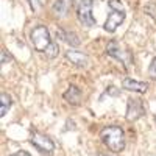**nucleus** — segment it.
Listing matches in <instances>:
<instances>
[{
	"mask_svg": "<svg viewBox=\"0 0 156 156\" xmlns=\"http://www.w3.org/2000/svg\"><path fill=\"white\" fill-rule=\"evenodd\" d=\"M106 53H108L109 56H112L114 59L120 61V62L123 64V67L126 69L128 62H129V53H125L123 48L120 47V44L117 42V41H111V42L106 45Z\"/></svg>",
	"mask_w": 156,
	"mask_h": 156,
	"instance_id": "nucleus-6",
	"label": "nucleus"
},
{
	"mask_svg": "<svg viewBox=\"0 0 156 156\" xmlns=\"http://www.w3.org/2000/svg\"><path fill=\"white\" fill-rule=\"evenodd\" d=\"M98 156H109V154H103V153H100V154H98Z\"/></svg>",
	"mask_w": 156,
	"mask_h": 156,
	"instance_id": "nucleus-19",
	"label": "nucleus"
},
{
	"mask_svg": "<svg viewBox=\"0 0 156 156\" xmlns=\"http://www.w3.org/2000/svg\"><path fill=\"white\" fill-rule=\"evenodd\" d=\"M122 87L125 90H131V92H139V94H144L147 92L148 84L144 81H136L134 78H125L122 81Z\"/></svg>",
	"mask_w": 156,
	"mask_h": 156,
	"instance_id": "nucleus-9",
	"label": "nucleus"
},
{
	"mask_svg": "<svg viewBox=\"0 0 156 156\" xmlns=\"http://www.w3.org/2000/svg\"><path fill=\"white\" fill-rule=\"evenodd\" d=\"M56 36H58V39H61V41H64L66 44H69V45H72V47H78V45L81 44V41H80V37L76 36V33L69 31V30L58 28V30H56Z\"/></svg>",
	"mask_w": 156,
	"mask_h": 156,
	"instance_id": "nucleus-10",
	"label": "nucleus"
},
{
	"mask_svg": "<svg viewBox=\"0 0 156 156\" xmlns=\"http://www.w3.org/2000/svg\"><path fill=\"white\" fill-rule=\"evenodd\" d=\"M72 6V0H55V3H53V14L56 17H64V16H67V12Z\"/></svg>",
	"mask_w": 156,
	"mask_h": 156,
	"instance_id": "nucleus-11",
	"label": "nucleus"
},
{
	"mask_svg": "<svg viewBox=\"0 0 156 156\" xmlns=\"http://www.w3.org/2000/svg\"><path fill=\"white\" fill-rule=\"evenodd\" d=\"M31 44L33 47L37 50V51H42V53H45V50L53 44V41H51L50 37V31L47 27H44V25H37V27H34L31 30Z\"/></svg>",
	"mask_w": 156,
	"mask_h": 156,
	"instance_id": "nucleus-3",
	"label": "nucleus"
},
{
	"mask_svg": "<svg viewBox=\"0 0 156 156\" xmlns=\"http://www.w3.org/2000/svg\"><path fill=\"white\" fill-rule=\"evenodd\" d=\"M144 115V105L139 98H128V108H126V120L134 122L139 117Z\"/></svg>",
	"mask_w": 156,
	"mask_h": 156,
	"instance_id": "nucleus-7",
	"label": "nucleus"
},
{
	"mask_svg": "<svg viewBox=\"0 0 156 156\" xmlns=\"http://www.w3.org/2000/svg\"><path fill=\"white\" fill-rule=\"evenodd\" d=\"M11 156H31L28 151H23V150H19V151H16V153H12Z\"/></svg>",
	"mask_w": 156,
	"mask_h": 156,
	"instance_id": "nucleus-17",
	"label": "nucleus"
},
{
	"mask_svg": "<svg viewBox=\"0 0 156 156\" xmlns=\"http://www.w3.org/2000/svg\"><path fill=\"white\" fill-rule=\"evenodd\" d=\"M92 6L94 0H80V3L76 6V16L84 27H94L95 19L92 16Z\"/></svg>",
	"mask_w": 156,
	"mask_h": 156,
	"instance_id": "nucleus-4",
	"label": "nucleus"
},
{
	"mask_svg": "<svg viewBox=\"0 0 156 156\" xmlns=\"http://www.w3.org/2000/svg\"><path fill=\"white\" fill-rule=\"evenodd\" d=\"M58 51H59L58 44H56V42H53V44H51V45L45 50V53H44V55H45L47 58H55V56L58 55Z\"/></svg>",
	"mask_w": 156,
	"mask_h": 156,
	"instance_id": "nucleus-14",
	"label": "nucleus"
},
{
	"mask_svg": "<svg viewBox=\"0 0 156 156\" xmlns=\"http://www.w3.org/2000/svg\"><path fill=\"white\" fill-rule=\"evenodd\" d=\"M31 144L37 151H41L44 154H51V151L55 150L53 140H51L48 136H45L42 133H37V131H34L31 134Z\"/></svg>",
	"mask_w": 156,
	"mask_h": 156,
	"instance_id": "nucleus-5",
	"label": "nucleus"
},
{
	"mask_svg": "<svg viewBox=\"0 0 156 156\" xmlns=\"http://www.w3.org/2000/svg\"><path fill=\"white\" fill-rule=\"evenodd\" d=\"M81 90L80 87H76V86H69V89L64 92V100H67L70 105H80V101H81Z\"/></svg>",
	"mask_w": 156,
	"mask_h": 156,
	"instance_id": "nucleus-12",
	"label": "nucleus"
},
{
	"mask_svg": "<svg viewBox=\"0 0 156 156\" xmlns=\"http://www.w3.org/2000/svg\"><path fill=\"white\" fill-rule=\"evenodd\" d=\"M8 61V53H6V50H3L2 51V64H5Z\"/></svg>",
	"mask_w": 156,
	"mask_h": 156,
	"instance_id": "nucleus-18",
	"label": "nucleus"
},
{
	"mask_svg": "<svg viewBox=\"0 0 156 156\" xmlns=\"http://www.w3.org/2000/svg\"><path fill=\"white\" fill-rule=\"evenodd\" d=\"M108 5H109L111 11L108 14V19H106L105 25H103V28H105L108 33H114L125 20V9H123V6H122V3L119 2V0H109Z\"/></svg>",
	"mask_w": 156,
	"mask_h": 156,
	"instance_id": "nucleus-2",
	"label": "nucleus"
},
{
	"mask_svg": "<svg viewBox=\"0 0 156 156\" xmlns=\"http://www.w3.org/2000/svg\"><path fill=\"white\" fill-rule=\"evenodd\" d=\"M66 58L76 67H87V64H89L87 55L83 53V51H78V50H69L66 53Z\"/></svg>",
	"mask_w": 156,
	"mask_h": 156,
	"instance_id": "nucleus-8",
	"label": "nucleus"
},
{
	"mask_svg": "<svg viewBox=\"0 0 156 156\" xmlns=\"http://www.w3.org/2000/svg\"><path fill=\"white\" fill-rule=\"evenodd\" d=\"M148 76L151 78V80L156 81V58L150 62V67H148Z\"/></svg>",
	"mask_w": 156,
	"mask_h": 156,
	"instance_id": "nucleus-15",
	"label": "nucleus"
},
{
	"mask_svg": "<svg viewBox=\"0 0 156 156\" xmlns=\"http://www.w3.org/2000/svg\"><path fill=\"white\" fill-rule=\"evenodd\" d=\"M28 2H30V6H31V9H33L34 12H37V11L42 9V3L39 2V0H28Z\"/></svg>",
	"mask_w": 156,
	"mask_h": 156,
	"instance_id": "nucleus-16",
	"label": "nucleus"
},
{
	"mask_svg": "<svg viewBox=\"0 0 156 156\" xmlns=\"http://www.w3.org/2000/svg\"><path fill=\"white\" fill-rule=\"evenodd\" d=\"M11 105H12L11 97H9L6 92L0 94V117H5V115H6V112L9 111Z\"/></svg>",
	"mask_w": 156,
	"mask_h": 156,
	"instance_id": "nucleus-13",
	"label": "nucleus"
},
{
	"mask_svg": "<svg viewBox=\"0 0 156 156\" xmlns=\"http://www.w3.org/2000/svg\"><path fill=\"white\" fill-rule=\"evenodd\" d=\"M100 139L112 153H120L125 148V133L120 126H106L100 131Z\"/></svg>",
	"mask_w": 156,
	"mask_h": 156,
	"instance_id": "nucleus-1",
	"label": "nucleus"
}]
</instances>
